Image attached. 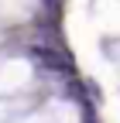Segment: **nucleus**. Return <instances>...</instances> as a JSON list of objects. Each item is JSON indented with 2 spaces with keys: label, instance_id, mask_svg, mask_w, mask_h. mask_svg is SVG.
<instances>
[{
  "label": "nucleus",
  "instance_id": "obj_1",
  "mask_svg": "<svg viewBox=\"0 0 120 123\" xmlns=\"http://www.w3.org/2000/svg\"><path fill=\"white\" fill-rule=\"evenodd\" d=\"M27 82H31V65L21 58L4 62L0 65V96H10V92H21Z\"/></svg>",
  "mask_w": 120,
  "mask_h": 123
},
{
  "label": "nucleus",
  "instance_id": "obj_2",
  "mask_svg": "<svg viewBox=\"0 0 120 123\" xmlns=\"http://www.w3.org/2000/svg\"><path fill=\"white\" fill-rule=\"evenodd\" d=\"M48 116H52V123H79V113L72 110L69 103H52Z\"/></svg>",
  "mask_w": 120,
  "mask_h": 123
}]
</instances>
